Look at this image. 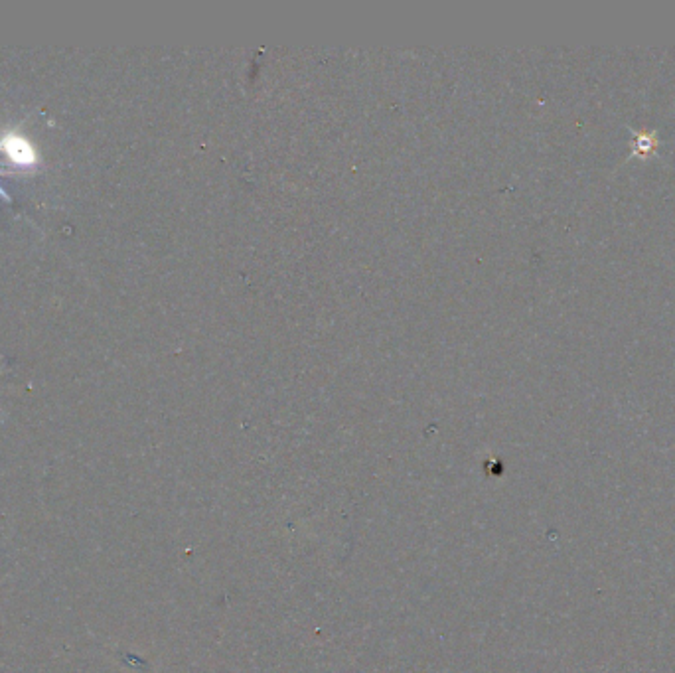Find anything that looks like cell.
<instances>
[{"instance_id":"1","label":"cell","mask_w":675,"mask_h":673,"mask_svg":"<svg viewBox=\"0 0 675 673\" xmlns=\"http://www.w3.org/2000/svg\"><path fill=\"white\" fill-rule=\"evenodd\" d=\"M0 152H4L6 158L18 168L34 170L40 164V156L34 145L24 135L10 129L0 135Z\"/></svg>"},{"instance_id":"2","label":"cell","mask_w":675,"mask_h":673,"mask_svg":"<svg viewBox=\"0 0 675 673\" xmlns=\"http://www.w3.org/2000/svg\"><path fill=\"white\" fill-rule=\"evenodd\" d=\"M0 174H4V176H10V172H6V170H0ZM0 196L6 200V202H10V196L0 188Z\"/></svg>"}]
</instances>
